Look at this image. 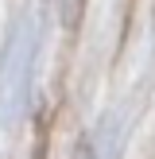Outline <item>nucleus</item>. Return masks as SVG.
<instances>
[]
</instances>
